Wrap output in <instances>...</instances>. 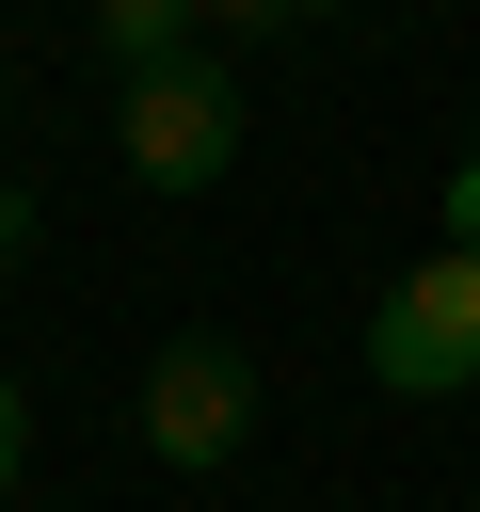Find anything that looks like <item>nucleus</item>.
I'll list each match as a JSON object with an SVG mask.
<instances>
[{"instance_id":"1","label":"nucleus","mask_w":480,"mask_h":512,"mask_svg":"<svg viewBox=\"0 0 480 512\" xmlns=\"http://www.w3.org/2000/svg\"><path fill=\"white\" fill-rule=\"evenodd\" d=\"M368 384H384V400H464V384H480V240L416 256V272L368 304Z\"/></svg>"},{"instance_id":"7","label":"nucleus","mask_w":480,"mask_h":512,"mask_svg":"<svg viewBox=\"0 0 480 512\" xmlns=\"http://www.w3.org/2000/svg\"><path fill=\"white\" fill-rule=\"evenodd\" d=\"M208 16H224V32H288V16H272V0H208Z\"/></svg>"},{"instance_id":"4","label":"nucleus","mask_w":480,"mask_h":512,"mask_svg":"<svg viewBox=\"0 0 480 512\" xmlns=\"http://www.w3.org/2000/svg\"><path fill=\"white\" fill-rule=\"evenodd\" d=\"M192 16H208V0H96V48H112V64H176Z\"/></svg>"},{"instance_id":"2","label":"nucleus","mask_w":480,"mask_h":512,"mask_svg":"<svg viewBox=\"0 0 480 512\" xmlns=\"http://www.w3.org/2000/svg\"><path fill=\"white\" fill-rule=\"evenodd\" d=\"M112 144H128L144 192H208V176L240 160V80L192 64V48H176V64H128V128H112Z\"/></svg>"},{"instance_id":"9","label":"nucleus","mask_w":480,"mask_h":512,"mask_svg":"<svg viewBox=\"0 0 480 512\" xmlns=\"http://www.w3.org/2000/svg\"><path fill=\"white\" fill-rule=\"evenodd\" d=\"M272 16H288V32H304V16H352V0H272Z\"/></svg>"},{"instance_id":"3","label":"nucleus","mask_w":480,"mask_h":512,"mask_svg":"<svg viewBox=\"0 0 480 512\" xmlns=\"http://www.w3.org/2000/svg\"><path fill=\"white\" fill-rule=\"evenodd\" d=\"M240 432H256V368H240L224 336H176V352L144 368V448H160L176 480H208V464H240Z\"/></svg>"},{"instance_id":"5","label":"nucleus","mask_w":480,"mask_h":512,"mask_svg":"<svg viewBox=\"0 0 480 512\" xmlns=\"http://www.w3.org/2000/svg\"><path fill=\"white\" fill-rule=\"evenodd\" d=\"M448 240H480V128H464V160H448Z\"/></svg>"},{"instance_id":"8","label":"nucleus","mask_w":480,"mask_h":512,"mask_svg":"<svg viewBox=\"0 0 480 512\" xmlns=\"http://www.w3.org/2000/svg\"><path fill=\"white\" fill-rule=\"evenodd\" d=\"M16 240H32V192H0V256H16Z\"/></svg>"},{"instance_id":"6","label":"nucleus","mask_w":480,"mask_h":512,"mask_svg":"<svg viewBox=\"0 0 480 512\" xmlns=\"http://www.w3.org/2000/svg\"><path fill=\"white\" fill-rule=\"evenodd\" d=\"M16 464H32V416H16V384H0V496H16Z\"/></svg>"}]
</instances>
